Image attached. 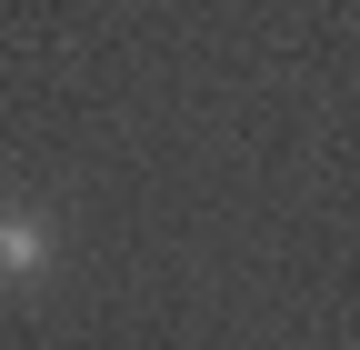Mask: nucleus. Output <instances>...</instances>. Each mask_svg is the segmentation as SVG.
Returning <instances> with one entry per match:
<instances>
[{"instance_id":"f257e3e1","label":"nucleus","mask_w":360,"mask_h":350,"mask_svg":"<svg viewBox=\"0 0 360 350\" xmlns=\"http://www.w3.org/2000/svg\"><path fill=\"white\" fill-rule=\"evenodd\" d=\"M40 260H51V221H40V210H0V271L30 280Z\"/></svg>"}]
</instances>
